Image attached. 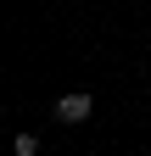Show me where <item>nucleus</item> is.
<instances>
[{"label": "nucleus", "mask_w": 151, "mask_h": 156, "mask_svg": "<svg viewBox=\"0 0 151 156\" xmlns=\"http://www.w3.org/2000/svg\"><path fill=\"white\" fill-rule=\"evenodd\" d=\"M90 112H95L90 95H62V101H56V117H62V123H84Z\"/></svg>", "instance_id": "obj_1"}]
</instances>
